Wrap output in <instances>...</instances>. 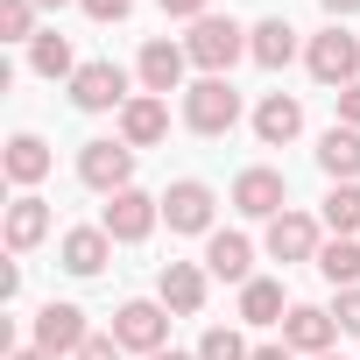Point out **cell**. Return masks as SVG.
<instances>
[{
    "instance_id": "1",
    "label": "cell",
    "mask_w": 360,
    "mask_h": 360,
    "mask_svg": "<svg viewBox=\"0 0 360 360\" xmlns=\"http://www.w3.org/2000/svg\"><path fill=\"white\" fill-rule=\"evenodd\" d=\"M184 57H191L205 78H226V71L248 57V29H240L233 15H205V22H191V36H184Z\"/></svg>"
},
{
    "instance_id": "2",
    "label": "cell",
    "mask_w": 360,
    "mask_h": 360,
    "mask_svg": "<svg viewBox=\"0 0 360 360\" xmlns=\"http://www.w3.org/2000/svg\"><path fill=\"white\" fill-rule=\"evenodd\" d=\"M113 339H120V353H162V346H169V311H162V297L120 304V311H113Z\"/></svg>"
},
{
    "instance_id": "3",
    "label": "cell",
    "mask_w": 360,
    "mask_h": 360,
    "mask_svg": "<svg viewBox=\"0 0 360 360\" xmlns=\"http://www.w3.org/2000/svg\"><path fill=\"white\" fill-rule=\"evenodd\" d=\"M304 64H311V78H318V85H339V92H346V85L360 78V36H346V29L332 22V29H318V36H311Z\"/></svg>"
},
{
    "instance_id": "4",
    "label": "cell",
    "mask_w": 360,
    "mask_h": 360,
    "mask_svg": "<svg viewBox=\"0 0 360 360\" xmlns=\"http://www.w3.org/2000/svg\"><path fill=\"white\" fill-rule=\"evenodd\" d=\"M78 176H85V191H99V198L134 191V148L127 141H85L78 148Z\"/></svg>"
},
{
    "instance_id": "5",
    "label": "cell",
    "mask_w": 360,
    "mask_h": 360,
    "mask_svg": "<svg viewBox=\"0 0 360 360\" xmlns=\"http://www.w3.org/2000/svg\"><path fill=\"white\" fill-rule=\"evenodd\" d=\"M155 219H162V198H148V191H113V198H106V212H99V226H106V240H113V248L148 240V233H155Z\"/></svg>"
},
{
    "instance_id": "6",
    "label": "cell",
    "mask_w": 360,
    "mask_h": 360,
    "mask_svg": "<svg viewBox=\"0 0 360 360\" xmlns=\"http://www.w3.org/2000/svg\"><path fill=\"white\" fill-rule=\"evenodd\" d=\"M127 99L134 92H127V71L120 64H106V57L99 64H78V78H71V106L78 113H120Z\"/></svg>"
},
{
    "instance_id": "7",
    "label": "cell",
    "mask_w": 360,
    "mask_h": 360,
    "mask_svg": "<svg viewBox=\"0 0 360 360\" xmlns=\"http://www.w3.org/2000/svg\"><path fill=\"white\" fill-rule=\"evenodd\" d=\"M184 120H191V134H226V127L240 120V92H233L226 78H198V85L184 92Z\"/></svg>"
},
{
    "instance_id": "8",
    "label": "cell",
    "mask_w": 360,
    "mask_h": 360,
    "mask_svg": "<svg viewBox=\"0 0 360 360\" xmlns=\"http://www.w3.org/2000/svg\"><path fill=\"white\" fill-rule=\"evenodd\" d=\"M233 212H248V219H283V212H290V176H283V169H240V176H233Z\"/></svg>"
},
{
    "instance_id": "9",
    "label": "cell",
    "mask_w": 360,
    "mask_h": 360,
    "mask_svg": "<svg viewBox=\"0 0 360 360\" xmlns=\"http://www.w3.org/2000/svg\"><path fill=\"white\" fill-rule=\"evenodd\" d=\"M162 219H169V233H212V184L176 176L162 191Z\"/></svg>"
},
{
    "instance_id": "10",
    "label": "cell",
    "mask_w": 360,
    "mask_h": 360,
    "mask_svg": "<svg viewBox=\"0 0 360 360\" xmlns=\"http://www.w3.org/2000/svg\"><path fill=\"white\" fill-rule=\"evenodd\" d=\"M332 339H339V318L332 311H318V304H290V318H283V346L290 353H332Z\"/></svg>"
},
{
    "instance_id": "11",
    "label": "cell",
    "mask_w": 360,
    "mask_h": 360,
    "mask_svg": "<svg viewBox=\"0 0 360 360\" xmlns=\"http://www.w3.org/2000/svg\"><path fill=\"white\" fill-rule=\"evenodd\" d=\"M184 64H191V57H184V43H162V36H155V43H141V64H134V71H141V92H155V99L184 92Z\"/></svg>"
},
{
    "instance_id": "12",
    "label": "cell",
    "mask_w": 360,
    "mask_h": 360,
    "mask_svg": "<svg viewBox=\"0 0 360 360\" xmlns=\"http://www.w3.org/2000/svg\"><path fill=\"white\" fill-rule=\"evenodd\" d=\"M155 297H162V311H176V318H198V304H205V269H198V262H162Z\"/></svg>"
},
{
    "instance_id": "13",
    "label": "cell",
    "mask_w": 360,
    "mask_h": 360,
    "mask_svg": "<svg viewBox=\"0 0 360 360\" xmlns=\"http://www.w3.org/2000/svg\"><path fill=\"white\" fill-rule=\"evenodd\" d=\"M162 134H169V106H162L155 92H134V99L120 106V141H127V148H155Z\"/></svg>"
},
{
    "instance_id": "14",
    "label": "cell",
    "mask_w": 360,
    "mask_h": 360,
    "mask_svg": "<svg viewBox=\"0 0 360 360\" xmlns=\"http://www.w3.org/2000/svg\"><path fill=\"white\" fill-rule=\"evenodd\" d=\"M318 219L311 212H283V219H269V255L276 262H318Z\"/></svg>"
},
{
    "instance_id": "15",
    "label": "cell",
    "mask_w": 360,
    "mask_h": 360,
    "mask_svg": "<svg viewBox=\"0 0 360 360\" xmlns=\"http://www.w3.org/2000/svg\"><path fill=\"white\" fill-rule=\"evenodd\" d=\"M205 276H219V283H255V240H248V233H205Z\"/></svg>"
},
{
    "instance_id": "16",
    "label": "cell",
    "mask_w": 360,
    "mask_h": 360,
    "mask_svg": "<svg viewBox=\"0 0 360 360\" xmlns=\"http://www.w3.org/2000/svg\"><path fill=\"white\" fill-rule=\"evenodd\" d=\"M92 332H85V311L78 304H43L36 311V346L43 353H78Z\"/></svg>"
},
{
    "instance_id": "17",
    "label": "cell",
    "mask_w": 360,
    "mask_h": 360,
    "mask_svg": "<svg viewBox=\"0 0 360 360\" xmlns=\"http://www.w3.org/2000/svg\"><path fill=\"white\" fill-rule=\"evenodd\" d=\"M318 169L332 176V184H360V127H325Z\"/></svg>"
},
{
    "instance_id": "18",
    "label": "cell",
    "mask_w": 360,
    "mask_h": 360,
    "mask_svg": "<svg viewBox=\"0 0 360 360\" xmlns=\"http://www.w3.org/2000/svg\"><path fill=\"white\" fill-rule=\"evenodd\" d=\"M248 57H255L262 71H283V64L297 57V29H290L283 15H269V22H255V29H248Z\"/></svg>"
},
{
    "instance_id": "19",
    "label": "cell",
    "mask_w": 360,
    "mask_h": 360,
    "mask_svg": "<svg viewBox=\"0 0 360 360\" xmlns=\"http://www.w3.org/2000/svg\"><path fill=\"white\" fill-rule=\"evenodd\" d=\"M255 134H262L269 148H283V141H297V134H304V106H297L290 92H269V99L255 106Z\"/></svg>"
},
{
    "instance_id": "20",
    "label": "cell",
    "mask_w": 360,
    "mask_h": 360,
    "mask_svg": "<svg viewBox=\"0 0 360 360\" xmlns=\"http://www.w3.org/2000/svg\"><path fill=\"white\" fill-rule=\"evenodd\" d=\"M57 255H64V269H71V276H99V269L113 262V240H106V226H71Z\"/></svg>"
},
{
    "instance_id": "21",
    "label": "cell",
    "mask_w": 360,
    "mask_h": 360,
    "mask_svg": "<svg viewBox=\"0 0 360 360\" xmlns=\"http://www.w3.org/2000/svg\"><path fill=\"white\" fill-rule=\"evenodd\" d=\"M43 233H50V205H43L36 191H22V198L8 205V248H15V255H29Z\"/></svg>"
},
{
    "instance_id": "22",
    "label": "cell",
    "mask_w": 360,
    "mask_h": 360,
    "mask_svg": "<svg viewBox=\"0 0 360 360\" xmlns=\"http://www.w3.org/2000/svg\"><path fill=\"white\" fill-rule=\"evenodd\" d=\"M8 176H15L22 191L43 184V176H50V141H43V134H15V141H8Z\"/></svg>"
},
{
    "instance_id": "23",
    "label": "cell",
    "mask_w": 360,
    "mask_h": 360,
    "mask_svg": "<svg viewBox=\"0 0 360 360\" xmlns=\"http://www.w3.org/2000/svg\"><path fill=\"white\" fill-rule=\"evenodd\" d=\"M240 318H248V325H283V318H290V304H283V283H269V276L240 283Z\"/></svg>"
},
{
    "instance_id": "24",
    "label": "cell",
    "mask_w": 360,
    "mask_h": 360,
    "mask_svg": "<svg viewBox=\"0 0 360 360\" xmlns=\"http://www.w3.org/2000/svg\"><path fill=\"white\" fill-rule=\"evenodd\" d=\"M318 276H325L332 290H353V283H360V240H325V248H318Z\"/></svg>"
},
{
    "instance_id": "25",
    "label": "cell",
    "mask_w": 360,
    "mask_h": 360,
    "mask_svg": "<svg viewBox=\"0 0 360 360\" xmlns=\"http://www.w3.org/2000/svg\"><path fill=\"white\" fill-rule=\"evenodd\" d=\"M29 71H36V78H78L71 43H64L57 29H50V36H36V43H29Z\"/></svg>"
},
{
    "instance_id": "26",
    "label": "cell",
    "mask_w": 360,
    "mask_h": 360,
    "mask_svg": "<svg viewBox=\"0 0 360 360\" xmlns=\"http://www.w3.org/2000/svg\"><path fill=\"white\" fill-rule=\"evenodd\" d=\"M325 226H332V240L360 233V184H332L325 191Z\"/></svg>"
},
{
    "instance_id": "27",
    "label": "cell",
    "mask_w": 360,
    "mask_h": 360,
    "mask_svg": "<svg viewBox=\"0 0 360 360\" xmlns=\"http://www.w3.org/2000/svg\"><path fill=\"white\" fill-rule=\"evenodd\" d=\"M0 43H36V0H0Z\"/></svg>"
},
{
    "instance_id": "28",
    "label": "cell",
    "mask_w": 360,
    "mask_h": 360,
    "mask_svg": "<svg viewBox=\"0 0 360 360\" xmlns=\"http://www.w3.org/2000/svg\"><path fill=\"white\" fill-rule=\"evenodd\" d=\"M198 360H255V346H248L233 325H212V332L198 339Z\"/></svg>"
},
{
    "instance_id": "29",
    "label": "cell",
    "mask_w": 360,
    "mask_h": 360,
    "mask_svg": "<svg viewBox=\"0 0 360 360\" xmlns=\"http://www.w3.org/2000/svg\"><path fill=\"white\" fill-rule=\"evenodd\" d=\"M332 318H339V332H353V339H360V283H353V290H339Z\"/></svg>"
},
{
    "instance_id": "30",
    "label": "cell",
    "mask_w": 360,
    "mask_h": 360,
    "mask_svg": "<svg viewBox=\"0 0 360 360\" xmlns=\"http://www.w3.org/2000/svg\"><path fill=\"white\" fill-rule=\"evenodd\" d=\"M78 8H85L92 22H127V15H134V0H78Z\"/></svg>"
},
{
    "instance_id": "31",
    "label": "cell",
    "mask_w": 360,
    "mask_h": 360,
    "mask_svg": "<svg viewBox=\"0 0 360 360\" xmlns=\"http://www.w3.org/2000/svg\"><path fill=\"white\" fill-rule=\"evenodd\" d=\"M71 360H120V339H113V332H106V339L92 332V339H85V346H78Z\"/></svg>"
},
{
    "instance_id": "32",
    "label": "cell",
    "mask_w": 360,
    "mask_h": 360,
    "mask_svg": "<svg viewBox=\"0 0 360 360\" xmlns=\"http://www.w3.org/2000/svg\"><path fill=\"white\" fill-rule=\"evenodd\" d=\"M162 15H176V22H205L212 0H162Z\"/></svg>"
},
{
    "instance_id": "33",
    "label": "cell",
    "mask_w": 360,
    "mask_h": 360,
    "mask_svg": "<svg viewBox=\"0 0 360 360\" xmlns=\"http://www.w3.org/2000/svg\"><path fill=\"white\" fill-rule=\"evenodd\" d=\"M332 99H339V127H360V78L346 92H332Z\"/></svg>"
},
{
    "instance_id": "34",
    "label": "cell",
    "mask_w": 360,
    "mask_h": 360,
    "mask_svg": "<svg viewBox=\"0 0 360 360\" xmlns=\"http://www.w3.org/2000/svg\"><path fill=\"white\" fill-rule=\"evenodd\" d=\"M318 8H325V15L339 22V15H360V0H318Z\"/></svg>"
},
{
    "instance_id": "35",
    "label": "cell",
    "mask_w": 360,
    "mask_h": 360,
    "mask_svg": "<svg viewBox=\"0 0 360 360\" xmlns=\"http://www.w3.org/2000/svg\"><path fill=\"white\" fill-rule=\"evenodd\" d=\"M8 360H57V353H43V346H15Z\"/></svg>"
},
{
    "instance_id": "36",
    "label": "cell",
    "mask_w": 360,
    "mask_h": 360,
    "mask_svg": "<svg viewBox=\"0 0 360 360\" xmlns=\"http://www.w3.org/2000/svg\"><path fill=\"white\" fill-rule=\"evenodd\" d=\"M255 360H297L290 346H255Z\"/></svg>"
},
{
    "instance_id": "37",
    "label": "cell",
    "mask_w": 360,
    "mask_h": 360,
    "mask_svg": "<svg viewBox=\"0 0 360 360\" xmlns=\"http://www.w3.org/2000/svg\"><path fill=\"white\" fill-rule=\"evenodd\" d=\"M148 360H198V353H176V346H162V353H148Z\"/></svg>"
},
{
    "instance_id": "38",
    "label": "cell",
    "mask_w": 360,
    "mask_h": 360,
    "mask_svg": "<svg viewBox=\"0 0 360 360\" xmlns=\"http://www.w3.org/2000/svg\"><path fill=\"white\" fill-rule=\"evenodd\" d=\"M36 8H64V0H36Z\"/></svg>"
},
{
    "instance_id": "39",
    "label": "cell",
    "mask_w": 360,
    "mask_h": 360,
    "mask_svg": "<svg viewBox=\"0 0 360 360\" xmlns=\"http://www.w3.org/2000/svg\"><path fill=\"white\" fill-rule=\"evenodd\" d=\"M318 360H339V353H318Z\"/></svg>"
}]
</instances>
